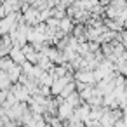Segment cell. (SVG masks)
I'll return each instance as SVG.
<instances>
[{
  "label": "cell",
  "instance_id": "obj_1",
  "mask_svg": "<svg viewBox=\"0 0 127 127\" xmlns=\"http://www.w3.org/2000/svg\"><path fill=\"white\" fill-rule=\"evenodd\" d=\"M68 82H70L68 77H59V78H56V82L52 84V94H59V92L63 91V87H64Z\"/></svg>",
  "mask_w": 127,
  "mask_h": 127
},
{
  "label": "cell",
  "instance_id": "obj_3",
  "mask_svg": "<svg viewBox=\"0 0 127 127\" xmlns=\"http://www.w3.org/2000/svg\"><path fill=\"white\" fill-rule=\"evenodd\" d=\"M78 78H80V80H85V82H94V77H92V73H91V71L80 73V75H78Z\"/></svg>",
  "mask_w": 127,
  "mask_h": 127
},
{
  "label": "cell",
  "instance_id": "obj_2",
  "mask_svg": "<svg viewBox=\"0 0 127 127\" xmlns=\"http://www.w3.org/2000/svg\"><path fill=\"white\" fill-rule=\"evenodd\" d=\"M11 56H12V59H16V63H25V61H26V58H25V52H23L19 47H14V49H11Z\"/></svg>",
  "mask_w": 127,
  "mask_h": 127
}]
</instances>
